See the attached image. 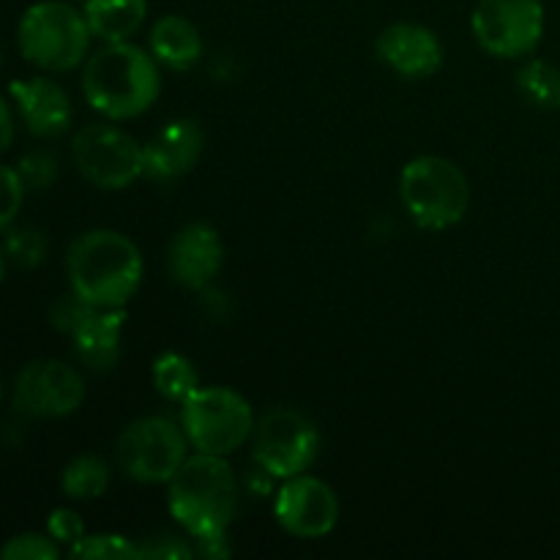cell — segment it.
Wrapping results in <instances>:
<instances>
[{
	"mask_svg": "<svg viewBox=\"0 0 560 560\" xmlns=\"http://www.w3.org/2000/svg\"><path fill=\"white\" fill-rule=\"evenodd\" d=\"M69 282L98 310H124L142 279L140 249L115 230H91L69 246Z\"/></svg>",
	"mask_w": 560,
	"mask_h": 560,
	"instance_id": "1",
	"label": "cell"
},
{
	"mask_svg": "<svg viewBox=\"0 0 560 560\" xmlns=\"http://www.w3.org/2000/svg\"><path fill=\"white\" fill-rule=\"evenodd\" d=\"M162 91L156 60L129 42H118L93 55L82 71L88 104L107 118L142 115Z\"/></svg>",
	"mask_w": 560,
	"mask_h": 560,
	"instance_id": "2",
	"label": "cell"
},
{
	"mask_svg": "<svg viewBox=\"0 0 560 560\" xmlns=\"http://www.w3.org/2000/svg\"><path fill=\"white\" fill-rule=\"evenodd\" d=\"M170 512L191 536L228 530L238 509V485L224 457L197 454L170 479Z\"/></svg>",
	"mask_w": 560,
	"mask_h": 560,
	"instance_id": "3",
	"label": "cell"
},
{
	"mask_svg": "<svg viewBox=\"0 0 560 560\" xmlns=\"http://www.w3.org/2000/svg\"><path fill=\"white\" fill-rule=\"evenodd\" d=\"M405 211L421 230H448L463 222L470 186L463 170L443 156H419L405 164L399 178Z\"/></svg>",
	"mask_w": 560,
	"mask_h": 560,
	"instance_id": "4",
	"label": "cell"
},
{
	"mask_svg": "<svg viewBox=\"0 0 560 560\" xmlns=\"http://www.w3.org/2000/svg\"><path fill=\"white\" fill-rule=\"evenodd\" d=\"M85 14L63 0H42L22 14L16 44L27 63L44 71H69L82 63L91 47Z\"/></svg>",
	"mask_w": 560,
	"mask_h": 560,
	"instance_id": "5",
	"label": "cell"
},
{
	"mask_svg": "<svg viewBox=\"0 0 560 560\" xmlns=\"http://www.w3.org/2000/svg\"><path fill=\"white\" fill-rule=\"evenodd\" d=\"M186 441L200 454L228 457L255 432V413L252 405L230 388L211 386L197 388L184 402Z\"/></svg>",
	"mask_w": 560,
	"mask_h": 560,
	"instance_id": "6",
	"label": "cell"
},
{
	"mask_svg": "<svg viewBox=\"0 0 560 560\" xmlns=\"http://www.w3.org/2000/svg\"><path fill=\"white\" fill-rule=\"evenodd\" d=\"M118 465L142 485L170 481L186 463V432L162 416H145L126 427L118 438Z\"/></svg>",
	"mask_w": 560,
	"mask_h": 560,
	"instance_id": "7",
	"label": "cell"
},
{
	"mask_svg": "<svg viewBox=\"0 0 560 560\" xmlns=\"http://www.w3.org/2000/svg\"><path fill=\"white\" fill-rule=\"evenodd\" d=\"M77 170L98 189H124L145 175L142 145L109 124L82 126L71 142Z\"/></svg>",
	"mask_w": 560,
	"mask_h": 560,
	"instance_id": "8",
	"label": "cell"
},
{
	"mask_svg": "<svg viewBox=\"0 0 560 560\" xmlns=\"http://www.w3.org/2000/svg\"><path fill=\"white\" fill-rule=\"evenodd\" d=\"M470 27L481 47L495 58H523L545 36L541 0H479Z\"/></svg>",
	"mask_w": 560,
	"mask_h": 560,
	"instance_id": "9",
	"label": "cell"
},
{
	"mask_svg": "<svg viewBox=\"0 0 560 560\" xmlns=\"http://www.w3.org/2000/svg\"><path fill=\"white\" fill-rule=\"evenodd\" d=\"M320 452V432L299 410H268L255 427V459L268 476H301Z\"/></svg>",
	"mask_w": 560,
	"mask_h": 560,
	"instance_id": "10",
	"label": "cell"
},
{
	"mask_svg": "<svg viewBox=\"0 0 560 560\" xmlns=\"http://www.w3.org/2000/svg\"><path fill=\"white\" fill-rule=\"evenodd\" d=\"M85 399V383L69 364L55 359L31 361L14 381L11 402L22 416L33 419H63Z\"/></svg>",
	"mask_w": 560,
	"mask_h": 560,
	"instance_id": "11",
	"label": "cell"
},
{
	"mask_svg": "<svg viewBox=\"0 0 560 560\" xmlns=\"http://www.w3.org/2000/svg\"><path fill=\"white\" fill-rule=\"evenodd\" d=\"M279 525L299 539H320L331 534L339 520V501L331 487L312 476L284 479L273 503Z\"/></svg>",
	"mask_w": 560,
	"mask_h": 560,
	"instance_id": "12",
	"label": "cell"
},
{
	"mask_svg": "<svg viewBox=\"0 0 560 560\" xmlns=\"http://www.w3.org/2000/svg\"><path fill=\"white\" fill-rule=\"evenodd\" d=\"M224 246L217 230L206 222H191L175 233L167 249L170 273L189 290H202L222 268Z\"/></svg>",
	"mask_w": 560,
	"mask_h": 560,
	"instance_id": "13",
	"label": "cell"
},
{
	"mask_svg": "<svg viewBox=\"0 0 560 560\" xmlns=\"http://www.w3.org/2000/svg\"><path fill=\"white\" fill-rule=\"evenodd\" d=\"M377 58L408 80H421L441 69L443 47L435 33L413 22H397L377 36Z\"/></svg>",
	"mask_w": 560,
	"mask_h": 560,
	"instance_id": "14",
	"label": "cell"
},
{
	"mask_svg": "<svg viewBox=\"0 0 560 560\" xmlns=\"http://www.w3.org/2000/svg\"><path fill=\"white\" fill-rule=\"evenodd\" d=\"M25 129L36 137H60L71 124L69 93L47 77L14 80L9 85Z\"/></svg>",
	"mask_w": 560,
	"mask_h": 560,
	"instance_id": "15",
	"label": "cell"
},
{
	"mask_svg": "<svg viewBox=\"0 0 560 560\" xmlns=\"http://www.w3.org/2000/svg\"><path fill=\"white\" fill-rule=\"evenodd\" d=\"M202 153V131L195 120H170L142 145L145 175L159 180L180 178L197 164Z\"/></svg>",
	"mask_w": 560,
	"mask_h": 560,
	"instance_id": "16",
	"label": "cell"
},
{
	"mask_svg": "<svg viewBox=\"0 0 560 560\" xmlns=\"http://www.w3.org/2000/svg\"><path fill=\"white\" fill-rule=\"evenodd\" d=\"M124 310H93L82 320V326L71 334L74 353L88 370L104 372L118 361L120 355V331H124Z\"/></svg>",
	"mask_w": 560,
	"mask_h": 560,
	"instance_id": "17",
	"label": "cell"
},
{
	"mask_svg": "<svg viewBox=\"0 0 560 560\" xmlns=\"http://www.w3.org/2000/svg\"><path fill=\"white\" fill-rule=\"evenodd\" d=\"M151 52L159 63L170 66V69H191L202 55L200 31L186 16H162V20H156V25L151 31Z\"/></svg>",
	"mask_w": 560,
	"mask_h": 560,
	"instance_id": "18",
	"label": "cell"
},
{
	"mask_svg": "<svg viewBox=\"0 0 560 560\" xmlns=\"http://www.w3.org/2000/svg\"><path fill=\"white\" fill-rule=\"evenodd\" d=\"M148 14L145 0H85L88 27L107 44L129 42Z\"/></svg>",
	"mask_w": 560,
	"mask_h": 560,
	"instance_id": "19",
	"label": "cell"
},
{
	"mask_svg": "<svg viewBox=\"0 0 560 560\" xmlns=\"http://www.w3.org/2000/svg\"><path fill=\"white\" fill-rule=\"evenodd\" d=\"M517 91L523 93L525 102L545 113H558L560 109V69L536 58L528 60L517 71Z\"/></svg>",
	"mask_w": 560,
	"mask_h": 560,
	"instance_id": "20",
	"label": "cell"
},
{
	"mask_svg": "<svg viewBox=\"0 0 560 560\" xmlns=\"http://www.w3.org/2000/svg\"><path fill=\"white\" fill-rule=\"evenodd\" d=\"M109 485V468L102 457H93V454H82V457L71 459L66 465L63 476H60V487L69 498L74 501H93V498H102L104 490Z\"/></svg>",
	"mask_w": 560,
	"mask_h": 560,
	"instance_id": "21",
	"label": "cell"
},
{
	"mask_svg": "<svg viewBox=\"0 0 560 560\" xmlns=\"http://www.w3.org/2000/svg\"><path fill=\"white\" fill-rule=\"evenodd\" d=\"M153 383H156V392L170 402H186L200 388L197 370L180 353L159 355L153 364Z\"/></svg>",
	"mask_w": 560,
	"mask_h": 560,
	"instance_id": "22",
	"label": "cell"
},
{
	"mask_svg": "<svg viewBox=\"0 0 560 560\" xmlns=\"http://www.w3.org/2000/svg\"><path fill=\"white\" fill-rule=\"evenodd\" d=\"M49 241L42 230L36 228H9L3 241V252L11 262L20 268H36L42 266L47 257Z\"/></svg>",
	"mask_w": 560,
	"mask_h": 560,
	"instance_id": "23",
	"label": "cell"
},
{
	"mask_svg": "<svg viewBox=\"0 0 560 560\" xmlns=\"http://www.w3.org/2000/svg\"><path fill=\"white\" fill-rule=\"evenodd\" d=\"M71 558H96V560H129L140 558V547L118 534H96L82 536L71 545Z\"/></svg>",
	"mask_w": 560,
	"mask_h": 560,
	"instance_id": "24",
	"label": "cell"
},
{
	"mask_svg": "<svg viewBox=\"0 0 560 560\" xmlns=\"http://www.w3.org/2000/svg\"><path fill=\"white\" fill-rule=\"evenodd\" d=\"M16 173H20L27 191H44L55 184V178H58V159L49 151L25 153V156L20 159V164H16Z\"/></svg>",
	"mask_w": 560,
	"mask_h": 560,
	"instance_id": "25",
	"label": "cell"
},
{
	"mask_svg": "<svg viewBox=\"0 0 560 560\" xmlns=\"http://www.w3.org/2000/svg\"><path fill=\"white\" fill-rule=\"evenodd\" d=\"M60 556L52 536L42 534H20L0 547L3 560H55Z\"/></svg>",
	"mask_w": 560,
	"mask_h": 560,
	"instance_id": "26",
	"label": "cell"
},
{
	"mask_svg": "<svg viewBox=\"0 0 560 560\" xmlns=\"http://www.w3.org/2000/svg\"><path fill=\"white\" fill-rule=\"evenodd\" d=\"M25 184H22L16 167H5L0 164V233L11 228V222L20 213L22 202H25Z\"/></svg>",
	"mask_w": 560,
	"mask_h": 560,
	"instance_id": "27",
	"label": "cell"
},
{
	"mask_svg": "<svg viewBox=\"0 0 560 560\" xmlns=\"http://www.w3.org/2000/svg\"><path fill=\"white\" fill-rule=\"evenodd\" d=\"M93 310H96V306L88 304L85 299H80V295L71 290L69 295H60V299L49 306V323H52L58 331L69 334L71 337V334L82 326V320H85Z\"/></svg>",
	"mask_w": 560,
	"mask_h": 560,
	"instance_id": "28",
	"label": "cell"
},
{
	"mask_svg": "<svg viewBox=\"0 0 560 560\" xmlns=\"http://www.w3.org/2000/svg\"><path fill=\"white\" fill-rule=\"evenodd\" d=\"M47 530L55 541H60V545H74L77 539L85 536V523H82L80 514L71 512V509H55L47 520Z\"/></svg>",
	"mask_w": 560,
	"mask_h": 560,
	"instance_id": "29",
	"label": "cell"
},
{
	"mask_svg": "<svg viewBox=\"0 0 560 560\" xmlns=\"http://www.w3.org/2000/svg\"><path fill=\"white\" fill-rule=\"evenodd\" d=\"M191 552L195 550L184 539H175V536H153L145 545H140V558L145 560H184L191 558Z\"/></svg>",
	"mask_w": 560,
	"mask_h": 560,
	"instance_id": "30",
	"label": "cell"
},
{
	"mask_svg": "<svg viewBox=\"0 0 560 560\" xmlns=\"http://www.w3.org/2000/svg\"><path fill=\"white\" fill-rule=\"evenodd\" d=\"M197 552H200L202 558H228L230 556V545H228V536H224V530H219V534H206V536H197Z\"/></svg>",
	"mask_w": 560,
	"mask_h": 560,
	"instance_id": "31",
	"label": "cell"
},
{
	"mask_svg": "<svg viewBox=\"0 0 560 560\" xmlns=\"http://www.w3.org/2000/svg\"><path fill=\"white\" fill-rule=\"evenodd\" d=\"M11 140H14V115H11L9 104L0 98V153L9 151Z\"/></svg>",
	"mask_w": 560,
	"mask_h": 560,
	"instance_id": "32",
	"label": "cell"
},
{
	"mask_svg": "<svg viewBox=\"0 0 560 560\" xmlns=\"http://www.w3.org/2000/svg\"><path fill=\"white\" fill-rule=\"evenodd\" d=\"M5 260H9V257H5V252L0 249V282H3V273H5Z\"/></svg>",
	"mask_w": 560,
	"mask_h": 560,
	"instance_id": "33",
	"label": "cell"
},
{
	"mask_svg": "<svg viewBox=\"0 0 560 560\" xmlns=\"http://www.w3.org/2000/svg\"><path fill=\"white\" fill-rule=\"evenodd\" d=\"M0 399H3V381H0Z\"/></svg>",
	"mask_w": 560,
	"mask_h": 560,
	"instance_id": "34",
	"label": "cell"
},
{
	"mask_svg": "<svg viewBox=\"0 0 560 560\" xmlns=\"http://www.w3.org/2000/svg\"><path fill=\"white\" fill-rule=\"evenodd\" d=\"M0 63H3V52H0Z\"/></svg>",
	"mask_w": 560,
	"mask_h": 560,
	"instance_id": "35",
	"label": "cell"
}]
</instances>
